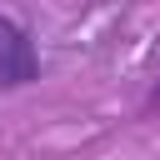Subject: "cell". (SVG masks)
<instances>
[{
	"label": "cell",
	"mask_w": 160,
	"mask_h": 160,
	"mask_svg": "<svg viewBox=\"0 0 160 160\" xmlns=\"http://www.w3.org/2000/svg\"><path fill=\"white\" fill-rule=\"evenodd\" d=\"M40 80V55L30 45V35L0 15V90H15V85H30Z\"/></svg>",
	"instance_id": "obj_1"
},
{
	"label": "cell",
	"mask_w": 160,
	"mask_h": 160,
	"mask_svg": "<svg viewBox=\"0 0 160 160\" xmlns=\"http://www.w3.org/2000/svg\"><path fill=\"white\" fill-rule=\"evenodd\" d=\"M145 110H160V80H155V90L145 95Z\"/></svg>",
	"instance_id": "obj_2"
}]
</instances>
